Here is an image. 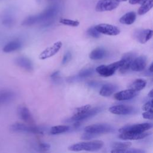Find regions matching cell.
<instances>
[{
	"label": "cell",
	"mask_w": 153,
	"mask_h": 153,
	"mask_svg": "<svg viewBox=\"0 0 153 153\" xmlns=\"http://www.w3.org/2000/svg\"><path fill=\"white\" fill-rule=\"evenodd\" d=\"M59 8L58 4H53L39 14L27 17L23 20L22 25L23 26H28L41 22H45L47 25V23L51 22L57 14L59 11Z\"/></svg>",
	"instance_id": "cell-1"
},
{
	"label": "cell",
	"mask_w": 153,
	"mask_h": 153,
	"mask_svg": "<svg viewBox=\"0 0 153 153\" xmlns=\"http://www.w3.org/2000/svg\"><path fill=\"white\" fill-rule=\"evenodd\" d=\"M103 142L99 140L82 142L71 145L68 147V149L72 151H96L101 149L103 146Z\"/></svg>",
	"instance_id": "cell-2"
},
{
	"label": "cell",
	"mask_w": 153,
	"mask_h": 153,
	"mask_svg": "<svg viewBox=\"0 0 153 153\" xmlns=\"http://www.w3.org/2000/svg\"><path fill=\"white\" fill-rule=\"evenodd\" d=\"M123 60L117 61L109 65H102L96 68V71L101 76L108 77L112 76L115 72L118 69L123 65Z\"/></svg>",
	"instance_id": "cell-3"
},
{
	"label": "cell",
	"mask_w": 153,
	"mask_h": 153,
	"mask_svg": "<svg viewBox=\"0 0 153 153\" xmlns=\"http://www.w3.org/2000/svg\"><path fill=\"white\" fill-rule=\"evenodd\" d=\"M10 130L16 133H29L35 134H42L43 130L33 125L29 126L20 123H16L10 126Z\"/></svg>",
	"instance_id": "cell-4"
},
{
	"label": "cell",
	"mask_w": 153,
	"mask_h": 153,
	"mask_svg": "<svg viewBox=\"0 0 153 153\" xmlns=\"http://www.w3.org/2000/svg\"><path fill=\"white\" fill-rule=\"evenodd\" d=\"M152 127V124L149 123H143L132 125H126L119 129V132L121 133H142L146 131Z\"/></svg>",
	"instance_id": "cell-5"
},
{
	"label": "cell",
	"mask_w": 153,
	"mask_h": 153,
	"mask_svg": "<svg viewBox=\"0 0 153 153\" xmlns=\"http://www.w3.org/2000/svg\"><path fill=\"white\" fill-rule=\"evenodd\" d=\"M114 128L108 124H95L86 126L84 128V131L96 134L99 135L100 134L111 133L114 131Z\"/></svg>",
	"instance_id": "cell-6"
},
{
	"label": "cell",
	"mask_w": 153,
	"mask_h": 153,
	"mask_svg": "<svg viewBox=\"0 0 153 153\" xmlns=\"http://www.w3.org/2000/svg\"><path fill=\"white\" fill-rule=\"evenodd\" d=\"M120 2L118 0H99L96 5V10L99 12L111 11L115 9Z\"/></svg>",
	"instance_id": "cell-7"
},
{
	"label": "cell",
	"mask_w": 153,
	"mask_h": 153,
	"mask_svg": "<svg viewBox=\"0 0 153 153\" xmlns=\"http://www.w3.org/2000/svg\"><path fill=\"white\" fill-rule=\"evenodd\" d=\"M94 27L99 33L104 35L115 36L120 33V30L118 27L109 24L101 23L95 26Z\"/></svg>",
	"instance_id": "cell-8"
},
{
	"label": "cell",
	"mask_w": 153,
	"mask_h": 153,
	"mask_svg": "<svg viewBox=\"0 0 153 153\" xmlns=\"http://www.w3.org/2000/svg\"><path fill=\"white\" fill-rule=\"evenodd\" d=\"M62 46V42L61 41H57L54 42L53 45L46 48L40 53L38 57L39 59L41 60H44L54 56L59 51Z\"/></svg>",
	"instance_id": "cell-9"
},
{
	"label": "cell",
	"mask_w": 153,
	"mask_h": 153,
	"mask_svg": "<svg viewBox=\"0 0 153 153\" xmlns=\"http://www.w3.org/2000/svg\"><path fill=\"white\" fill-rule=\"evenodd\" d=\"M109 111L116 115H129L134 113L136 109L134 107L125 105H114L109 108Z\"/></svg>",
	"instance_id": "cell-10"
},
{
	"label": "cell",
	"mask_w": 153,
	"mask_h": 153,
	"mask_svg": "<svg viewBox=\"0 0 153 153\" xmlns=\"http://www.w3.org/2000/svg\"><path fill=\"white\" fill-rule=\"evenodd\" d=\"M133 35L138 42L145 44L151 38L152 30L151 29H137L134 32Z\"/></svg>",
	"instance_id": "cell-11"
},
{
	"label": "cell",
	"mask_w": 153,
	"mask_h": 153,
	"mask_svg": "<svg viewBox=\"0 0 153 153\" xmlns=\"http://www.w3.org/2000/svg\"><path fill=\"white\" fill-rule=\"evenodd\" d=\"M138 92L130 88L122 90L114 94V98L117 100H127L134 98L137 96Z\"/></svg>",
	"instance_id": "cell-12"
},
{
	"label": "cell",
	"mask_w": 153,
	"mask_h": 153,
	"mask_svg": "<svg viewBox=\"0 0 153 153\" xmlns=\"http://www.w3.org/2000/svg\"><path fill=\"white\" fill-rule=\"evenodd\" d=\"M146 65V57L145 56H140L133 60L130 69L133 71L139 72L143 71Z\"/></svg>",
	"instance_id": "cell-13"
},
{
	"label": "cell",
	"mask_w": 153,
	"mask_h": 153,
	"mask_svg": "<svg viewBox=\"0 0 153 153\" xmlns=\"http://www.w3.org/2000/svg\"><path fill=\"white\" fill-rule=\"evenodd\" d=\"M151 133H121L119 134L118 137L122 140H139L143 139L150 134Z\"/></svg>",
	"instance_id": "cell-14"
},
{
	"label": "cell",
	"mask_w": 153,
	"mask_h": 153,
	"mask_svg": "<svg viewBox=\"0 0 153 153\" xmlns=\"http://www.w3.org/2000/svg\"><path fill=\"white\" fill-rule=\"evenodd\" d=\"M134 54L131 53H126L123 56V57L121 59L123 62V65L119 68L120 72L121 73L124 74L127 71H128L130 69L131 64L134 59Z\"/></svg>",
	"instance_id": "cell-15"
},
{
	"label": "cell",
	"mask_w": 153,
	"mask_h": 153,
	"mask_svg": "<svg viewBox=\"0 0 153 153\" xmlns=\"http://www.w3.org/2000/svg\"><path fill=\"white\" fill-rule=\"evenodd\" d=\"M17 112L19 117L22 120L27 123L28 124H30V125L33 124V119L29 109L27 107L24 106H20L17 109Z\"/></svg>",
	"instance_id": "cell-16"
},
{
	"label": "cell",
	"mask_w": 153,
	"mask_h": 153,
	"mask_svg": "<svg viewBox=\"0 0 153 153\" xmlns=\"http://www.w3.org/2000/svg\"><path fill=\"white\" fill-rule=\"evenodd\" d=\"M15 63L25 70L30 72L33 70V65L30 60L26 57L20 56L17 57L14 60Z\"/></svg>",
	"instance_id": "cell-17"
},
{
	"label": "cell",
	"mask_w": 153,
	"mask_h": 153,
	"mask_svg": "<svg viewBox=\"0 0 153 153\" xmlns=\"http://www.w3.org/2000/svg\"><path fill=\"white\" fill-rule=\"evenodd\" d=\"M15 97V93L11 90H4L0 91V106L8 103Z\"/></svg>",
	"instance_id": "cell-18"
},
{
	"label": "cell",
	"mask_w": 153,
	"mask_h": 153,
	"mask_svg": "<svg viewBox=\"0 0 153 153\" xmlns=\"http://www.w3.org/2000/svg\"><path fill=\"white\" fill-rule=\"evenodd\" d=\"M118 90V87L113 84H106L100 90L99 94L103 97H109Z\"/></svg>",
	"instance_id": "cell-19"
},
{
	"label": "cell",
	"mask_w": 153,
	"mask_h": 153,
	"mask_svg": "<svg viewBox=\"0 0 153 153\" xmlns=\"http://www.w3.org/2000/svg\"><path fill=\"white\" fill-rule=\"evenodd\" d=\"M22 47V42L19 40H13L8 42L4 47L3 51L5 53H10L20 49Z\"/></svg>",
	"instance_id": "cell-20"
},
{
	"label": "cell",
	"mask_w": 153,
	"mask_h": 153,
	"mask_svg": "<svg viewBox=\"0 0 153 153\" xmlns=\"http://www.w3.org/2000/svg\"><path fill=\"white\" fill-rule=\"evenodd\" d=\"M136 19V14L134 11H130L126 13L120 19V22L124 25L133 24Z\"/></svg>",
	"instance_id": "cell-21"
},
{
	"label": "cell",
	"mask_w": 153,
	"mask_h": 153,
	"mask_svg": "<svg viewBox=\"0 0 153 153\" xmlns=\"http://www.w3.org/2000/svg\"><path fill=\"white\" fill-rule=\"evenodd\" d=\"M106 51L104 48H96L94 49L89 54L90 59L96 60H100L104 58L106 56Z\"/></svg>",
	"instance_id": "cell-22"
},
{
	"label": "cell",
	"mask_w": 153,
	"mask_h": 153,
	"mask_svg": "<svg viewBox=\"0 0 153 153\" xmlns=\"http://www.w3.org/2000/svg\"><path fill=\"white\" fill-rule=\"evenodd\" d=\"M146 85V80L142 78H138L135 79L133 82H132V83L130 84V85L128 87V88H130L131 90H133L138 92L139 91L144 88Z\"/></svg>",
	"instance_id": "cell-23"
},
{
	"label": "cell",
	"mask_w": 153,
	"mask_h": 153,
	"mask_svg": "<svg viewBox=\"0 0 153 153\" xmlns=\"http://www.w3.org/2000/svg\"><path fill=\"white\" fill-rule=\"evenodd\" d=\"M153 7V0H145L138 9L139 15H143L148 13Z\"/></svg>",
	"instance_id": "cell-24"
},
{
	"label": "cell",
	"mask_w": 153,
	"mask_h": 153,
	"mask_svg": "<svg viewBox=\"0 0 153 153\" xmlns=\"http://www.w3.org/2000/svg\"><path fill=\"white\" fill-rule=\"evenodd\" d=\"M70 130V127L66 125H60V126H55L51 128L50 133L52 134H57L60 133H65Z\"/></svg>",
	"instance_id": "cell-25"
},
{
	"label": "cell",
	"mask_w": 153,
	"mask_h": 153,
	"mask_svg": "<svg viewBox=\"0 0 153 153\" xmlns=\"http://www.w3.org/2000/svg\"><path fill=\"white\" fill-rule=\"evenodd\" d=\"M131 143L130 142H115L112 143V147L114 149H124L131 146Z\"/></svg>",
	"instance_id": "cell-26"
},
{
	"label": "cell",
	"mask_w": 153,
	"mask_h": 153,
	"mask_svg": "<svg viewBox=\"0 0 153 153\" xmlns=\"http://www.w3.org/2000/svg\"><path fill=\"white\" fill-rule=\"evenodd\" d=\"M112 153H144L145 151L138 149H113L111 151Z\"/></svg>",
	"instance_id": "cell-27"
},
{
	"label": "cell",
	"mask_w": 153,
	"mask_h": 153,
	"mask_svg": "<svg viewBox=\"0 0 153 153\" xmlns=\"http://www.w3.org/2000/svg\"><path fill=\"white\" fill-rule=\"evenodd\" d=\"M59 22L64 25L72 26V27H76L79 25V22L78 21L68 19H61L59 20Z\"/></svg>",
	"instance_id": "cell-28"
},
{
	"label": "cell",
	"mask_w": 153,
	"mask_h": 153,
	"mask_svg": "<svg viewBox=\"0 0 153 153\" xmlns=\"http://www.w3.org/2000/svg\"><path fill=\"white\" fill-rule=\"evenodd\" d=\"M2 23L6 27H11L14 23V19L9 14L5 15L2 20Z\"/></svg>",
	"instance_id": "cell-29"
},
{
	"label": "cell",
	"mask_w": 153,
	"mask_h": 153,
	"mask_svg": "<svg viewBox=\"0 0 153 153\" xmlns=\"http://www.w3.org/2000/svg\"><path fill=\"white\" fill-rule=\"evenodd\" d=\"M50 148V145L47 143L44 142H41L38 143L35 146V149L37 151H40V152H44V151H47Z\"/></svg>",
	"instance_id": "cell-30"
},
{
	"label": "cell",
	"mask_w": 153,
	"mask_h": 153,
	"mask_svg": "<svg viewBox=\"0 0 153 153\" xmlns=\"http://www.w3.org/2000/svg\"><path fill=\"white\" fill-rule=\"evenodd\" d=\"M94 71L93 68H87L81 71L78 74L79 77L84 78L91 75L94 73Z\"/></svg>",
	"instance_id": "cell-31"
},
{
	"label": "cell",
	"mask_w": 153,
	"mask_h": 153,
	"mask_svg": "<svg viewBox=\"0 0 153 153\" xmlns=\"http://www.w3.org/2000/svg\"><path fill=\"white\" fill-rule=\"evenodd\" d=\"M87 34L90 36H91L93 38H98L100 37V33H99L94 27V26H92L91 27H90L87 31Z\"/></svg>",
	"instance_id": "cell-32"
},
{
	"label": "cell",
	"mask_w": 153,
	"mask_h": 153,
	"mask_svg": "<svg viewBox=\"0 0 153 153\" xmlns=\"http://www.w3.org/2000/svg\"><path fill=\"white\" fill-rule=\"evenodd\" d=\"M71 58H72V54H71V53L70 51H67V52L65 54V55H64V56H63V57L62 62V64H63V65L66 64L68 62H69V61L71 60Z\"/></svg>",
	"instance_id": "cell-33"
},
{
	"label": "cell",
	"mask_w": 153,
	"mask_h": 153,
	"mask_svg": "<svg viewBox=\"0 0 153 153\" xmlns=\"http://www.w3.org/2000/svg\"><path fill=\"white\" fill-rule=\"evenodd\" d=\"M142 109L145 111L152 110V99L149 100L142 106Z\"/></svg>",
	"instance_id": "cell-34"
},
{
	"label": "cell",
	"mask_w": 153,
	"mask_h": 153,
	"mask_svg": "<svg viewBox=\"0 0 153 153\" xmlns=\"http://www.w3.org/2000/svg\"><path fill=\"white\" fill-rule=\"evenodd\" d=\"M152 114H153V110H149V111H145L144 112L142 113V117L145 119L148 120H152Z\"/></svg>",
	"instance_id": "cell-35"
},
{
	"label": "cell",
	"mask_w": 153,
	"mask_h": 153,
	"mask_svg": "<svg viewBox=\"0 0 153 153\" xmlns=\"http://www.w3.org/2000/svg\"><path fill=\"white\" fill-rule=\"evenodd\" d=\"M97 135L96 134H93V133H88V132H85L82 136H81V138L82 139H85V140H89L90 139H93L95 137H96Z\"/></svg>",
	"instance_id": "cell-36"
},
{
	"label": "cell",
	"mask_w": 153,
	"mask_h": 153,
	"mask_svg": "<svg viewBox=\"0 0 153 153\" xmlns=\"http://www.w3.org/2000/svg\"><path fill=\"white\" fill-rule=\"evenodd\" d=\"M145 0H128L129 3L133 5L142 4Z\"/></svg>",
	"instance_id": "cell-37"
},
{
	"label": "cell",
	"mask_w": 153,
	"mask_h": 153,
	"mask_svg": "<svg viewBox=\"0 0 153 153\" xmlns=\"http://www.w3.org/2000/svg\"><path fill=\"white\" fill-rule=\"evenodd\" d=\"M59 76V71H56L54 72H53L51 75V78L53 79H56Z\"/></svg>",
	"instance_id": "cell-38"
},
{
	"label": "cell",
	"mask_w": 153,
	"mask_h": 153,
	"mask_svg": "<svg viewBox=\"0 0 153 153\" xmlns=\"http://www.w3.org/2000/svg\"><path fill=\"white\" fill-rule=\"evenodd\" d=\"M152 68H153V64L151 63V64L150 65V66H149V69H148V70H149V71L150 72V73H152Z\"/></svg>",
	"instance_id": "cell-39"
},
{
	"label": "cell",
	"mask_w": 153,
	"mask_h": 153,
	"mask_svg": "<svg viewBox=\"0 0 153 153\" xmlns=\"http://www.w3.org/2000/svg\"><path fill=\"white\" fill-rule=\"evenodd\" d=\"M153 90H151L150 91H149V93H148V96L149 97H152V96H153Z\"/></svg>",
	"instance_id": "cell-40"
},
{
	"label": "cell",
	"mask_w": 153,
	"mask_h": 153,
	"mask_svg": "<svg viewBox=\"0 0 153 153\" xmlns=\"http://www.w3.org/2000/svg\"><path fill=\"white\" fill-rule=\"evenodd\" d=\"M120 2H121V1H126L127 0H118Z\"/></svg>",
	"instance_id": "cell-41"
},
{
	"label": "cell",
	"mask_w": 153,
	"mask_h": 153,
	"mask_svg": "<svg viewBox=\"0 0 153 153\" xmlns=\"http://www.w3.org/2000/svg\"><path fill=\"white\" fill-rule=\"evenodd\" d=\"M50 1H51V0H50Z\"/></svg>",
	"instance_id": "cell-42"
},
{
	"label": "cell",
	"mask_w": 153,
	"mask_h": 153,
	"mask_svg": "<svg viewBox=\"0 0 153 153\" xmlns=\"http://www.w3.org/2000/svg\"></svg>",
	"instance_id": "cell-43"
}]
</instances>
